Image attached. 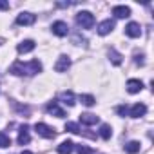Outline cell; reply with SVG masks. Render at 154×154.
Instances as JSON below:
<instances>
[{
  "label": "cell",
  "mask_w": 154,
  "mask_h": 154,
  "mask_svg": "<svg viewBox=\"0 0 154 154\" xmlns=\"http://www.w3.org/2000/svg\"><path fill=\"white\" fill-rule=\"evenodd\" d=\"M13 74L17 76H35L42 71V62L40 60H31L29 63H24V62H15L9 69Z\"/></svg>",
  "instance_id": "1"
},
{
  "label": "cell",
  "mask_w": 154,
  "mask_h": 154,
  "mask_svg": "<svg viewBox=\"0 0 154 154\" xmlns=\"http://www.w3.org/2000/svg\"><path fill=\"white\" fill-rule=\"evenodd\" d=\"M76 24L82 29H91L94 26V15L91 11H80L76 15Z\"/></svg>",
  "instance_id": "2"
},
{
  "label": "cell",
  "mask_w": 154,
  "mask_h": 154,
  "mask_svg": "<svg viewBox=\"0 0 154 154\" xmlns=\"http://www.w3.org/2000/svg\"><path fill=\"white\" fill-rule=\"evenodd\" d=\"M35 131H36V134L42 136V138H54V136H56V131H54L53 127L45 125V123H36V125H35Z\"/></svg>",
  "instance_id": "3"
},
{
  "label": "cell",
  "mask_w": 154,
  "mask_h": 154,
  "mask_svg": "<svg viewBox=\"0 0 154 154\" xmlns=\"http://www.w3.org/2000/svg\"><path fill=\"white\" fill-rule=\"evenodd\" d=\"M36 22V15L29 13V11H22L18 17H17V24L18 26H33Z\"/></svg>",
  "instance_id": "4"
},
{
  "label": "cell",
  "mask_w": 154,
  "mask_h": 154,
  "mask_svg": "<svg viewBox=\"0 0 154 154\" xmlns=\"http://www.w3.org/2000/svg\"><path fill=\"white\" fill-rule=\"evenodd\" d=\"M51 31H53V35H56V36H67V35H69V26H67L65 22L58 20V22H53Z\"/></svg>",
  "instance_id": "5"
},
{
  "label": "cell",
  "mask_w": 154,
  "mask_h": 154,
  "mask_svg": "<svg viewBox=\"0 0 154 154\" xmlns=\"http://www.w3.org/2000/svg\"><path fill=\"white\" fill-rule=\"evenodd\" d=\"M114 20H111V18H107V20H103V22H100L98 24V27H96V31H98V35H102V36H105V35H109V33H112V29H114Z\"/></svg>",
  "instance_id": "6"
},
{
  "label": "cell",
  "mask_w": 154,
  "mask_h": 154,
  "mask_svg": "<svg viewBox=\"0 0 154 154\" xmlns=\"http://www.w3.org/2000/svg\"><path fill=\"white\" fill-rule=\"evenodd\" d=\"M125 35H127L129 38H138V36H141V26H140L138 22H129V24L125 26Z\"/></svg>",
  "instance_id": "7"
},
{
  "label": "cell",
  "mask_w": 154,
  "mask_h": 154,
  "mask_svg": "<svg viewBox=\"0 0 154 154\" xmlns=\"http://www.w3.org/2000/svg\"><path fill=\"white\" fill-rule=\"evenodd\" d=\"M69 67H71V58H69L67 54L58 56V60H56V63H54V71H56V72H65Z\"/></svg>",
  "instance_id": "8"
},
{
  "label": "cell",
  "mask_w": 154,
  "mask_h": 154,
  "mask_svg": "<svg viewBox=\"0 0 154 154\" xmlns=\"http://www.w3.org/2000/svg\"><path fill=\"white\" fill-rule=\"evenodd\" d=\"M145 112H147V105L145 103H134L129 109V116L131 118H141V116H145Z\"/></svg>",
  "instance_id": "9"
},
{
  "label": "cell",
  "mask_w": 154,
  "mask_h": 154,
  "mask_svg": "<svg viewBox=\"0 0 154 154\" xmlns=\"http://www.w3.org/2000/svg\"><path fill=\"white\" fill-rule=\"evenodd\" d=\"M58 100H60L63 105H69V107H72V105L76 103V96H74L72 91H63V93H60Z\"/></svg>",
  "instance_id": "10"
},
{
  "label": "cell",
  "mask_w": 154,
  "mask_h": 154,
  "mask_svg": "<svg viewBox=\"0 0 154 154\" xmlns=\"http://www.w3.org/2000/svg\"><path fill=\"white\" fill-rule=\"evenodd\" d=\"M47 112L49 114H53V116H56V118H63L65 116V111L58 105V102H51V103H47Z\"/></svg>",
  "instance_id": "11"
},
{
  "label": "cell",
  "mask_w": 154,
  "mask_h": 154,
  "mask_svg": "<svg viewBox=\"0 0 154 154\" xmlns=\"http://www.w3.org/2000/svg\"><path fill=\"white\" fill-rule=\"evenodd\" d=\"M36 47V44H35V40H22L18 45H17V49H18V53L20 54H26V53H31L33 49Z\"/></svg>",
  "instance_id": "12"
},
{
  "label": "cell",
  "mask_w": 154,
  "mask_h": 154,
  "mask_svg": "<svg viewBox=\"0 0 154 154\" xmlns=\"http://www.w3.org/2000/svg\"><path fill=\"white\" fill-rule=\"evenodd\" d=\"M31 141V134H29V125H22L18 131V143L20 145H27Z\"/></svg>",
  "instance_id": "13"
},
{
  "label": "cell",
  "mask_w": 154,
  "mask_h": 154,
  "mask_svg": "<svg viewBox=\"0 0 154 154\" xmlns=\"http://www.w3.org/2000/svg\"><path fill=\"white\" fill-rule=\"evenodd\" d=\"M112 15L116 18H129L131 17V8H127V6H114L112 8Z\"/></svg>",
  "instance_id": "14"
},
{
  "label": "cell",
  "mask_w": 154,
  "mask_h": 154,
  "mask_svg": "<svg viewBox=\"0 0 154 154\" xmlns=\"http://www.w3.org/2000/svg\"><path fill=\"white\" fill-rule=\"evenodd\" d=\"M141 89H143V82H141V80L131 78V80L127 82V91H129L131 94H136V93H140Z\"/></svg>",
  "instance_id": "15"
},
{
  "label": "cell",
  "mask_w": 154,
  "mask_h": 154,
  "mask_svg": "<svg viewBox=\"0 0 154 154\" xmlns=\"http://www.w3.org/2000/svg\"><path fill=\"white\" fill-rule=\"evenodd\" d=\"M80 122L84 125H94V123L100 122V116H96L93 112H84V114H80Z\"/></svg>",
  "instance_id": "16"
},
{
  "label": "cell",
  "mask_w": 154,
  "mask_h": 154,
  "mask_svg": "<svg viewBox=\"0 0 154 154\" xmlns=\"http://www.w3.org/2000/svg\"><path fill=\"white\" fill-rule=\"evenodd\" d=\"M56 150H58V154H71V152L74 150V143H72L71 140H65V141H62V143L56 147Z\"/></svg>",
  "instance_id": "17"
},
{
  "label": "cell",
  "mask_w": 154,
  "mask_h": 154,
  "mask_svg": "<svg viewBox=\"0 0 154 154\" xmlns=\"http://www.w3.org/2000/svg\"><path fill=\"white\" fill-rule=\"evenodd\" d=\"M98 134H100V138H103V140H109V138L112 136V129H111V125H107V123H102V125H100V131H98Z\"/></svg>",
  "instance_id": "18"
},
{
  "label": "cell",
  "mask_w": 154,
  "mask_h": 154,
  "mask_svg": "<svg viewBox=\"0 0 154 154\" xmlns=\"http://www.w3.org/2000/svg\"><path fill=\"white\" fill-rule=\"evenodd\" d=\"M140 149H141L140 141H129V143H125V152L127 154H136V152H140Z\"/></svg>",
  "instance_id": "19"
},
{
  "label": "cell",
  "mask_w": 154,
  "mask_h": 154,
  "mask_svg": "<svg viewBox=\"0 0 154 154\" xmlns=\"http://www.w3.org/2000/svg\"><path fill=\"white\" fill-rule=\"evenodd\" d=\"M122 58H123V56H122L116 49H109V60H111L114 65H120V63H122Z\"/></svg>",
  "instance_id": "20"
},
{
  "label": "cell",
  "mask_w": 154,
  "mask_h": 154,
  "mask_svg": "<svg viewBox=\"0 0 154 154\" xmlns=\"http://www.w3.org/2000/svg\"><path fill=\"white\" fill-rule=\"evenodd\" d=\"M80 102L85 105V107H93L96 103V98L93 94H80Z\"/></svg>",
  "instance_id": "21"
},
{
  "label": "cell",
  "mask_w": 154,
  "mask_h": 154,
  "mask_svg": "<svg viewBox=\"0 0 154 154\" xmlns=\"http://www.w3.org/2000/svg\"><path fill=\"white\" fill-rule=\"evenodd\" d=\"M65 131H69L72 134H82V129L78 127V123H74V122H67L65 123Z\"/></svg>",
  "instance_id": "22"
},
{
  "label": "cell",
  "mask_w": 154,
  "mask_h": 154,
  "mask_svg": "<svg viewBox=\"0 0 154 154\" xmlns=\"http://www.w3.org/2000/svg\"><path fill=\"white\" fill-rule=\"evenodd\" d=\"M9 145H11V138L6 132H0V149H6Z\"/></svg>",
  "instance_id": "23"
},
{
  "label": "cell",
  "mask_w": 154,
  "mask_h": 154,
  "mask_svg": "<svg viewBox=\"0 0 154 154\" xmlns=\"http://www.w3.org/2000/svg\"><path fill=\"white\" fill-rule=\"evenodd\" d=\"M74 149H76L78 154H94V150L91 147H87V145H74Z\"/></svg>",
  "instance_id": "24"
},
{
  "label": "cell",
  "mask_w": 154,
  "mask_h": 154,
  "mask_svg": "<svg viewBox=\"0 0 154 154\" xmlns=\"http://www.w3.org/2000/svg\"><path fill=\"white\" fill-rule=\"evenodd\" d=\"M116 112H118L120 116H125V114L129 112V107H127V105H120V107H116Z\"/></svg>",
  "instance_id": "25"
},
{
  "label": "cell",
  "mask_w": 154,
  "mask_h": 154,
  "mask_svg": "<svg viewBox=\"0 0 154 154\" xmlns=\"http://www.w3.org/2000/svg\"><path fill=\"white\" fill-rule=\"evenodd\" d=\"M9 9V2L8 0H0V11H8Z\"/></svg>",
  "instance_id": "26"
},
{
  "label": "cell",
  "mask_w": 154,
  "mask_h": 154,
  "mask_svg": "<svg viewBox=\"0 0 154 154\" xmlns=\"http://www.w3.org/2000/svg\"><path fill=\"white\" fill-rule=\"evenodd\" d=\"M134 62L140 63V65H143V54H138V53H136V54H134Z\"/></svg>",
  "instance_id": "27"
},
{
  "label": "cell",
  "mask_w": 154,
  "mask_h": 154,
  "mask_svg": "<svg viewBox=\"0 0 154 154\" xmlns=\"http://www.w3.org/2000/svg\"><path fill=\"white\" fill-rule=\"evenodd\" d=\"M20 154H33L31 150H24V152H20Z\"/></svg>",
  "instance_id": "28"
},
{
  "label": "cell",
  "mask_w": 154,
  "mask_h": 154,
  "mask_svg": "<svg viewBox=\"0 0 154 154\" xmlns=\"http://www.w3.org/2000/svg\"><path fill=\"white\" fill-rule=\"evenodd\" d=\"M0 42H2V40H0Z\"/></svg>",
  "instance_id": "29"
}]
</instances>
